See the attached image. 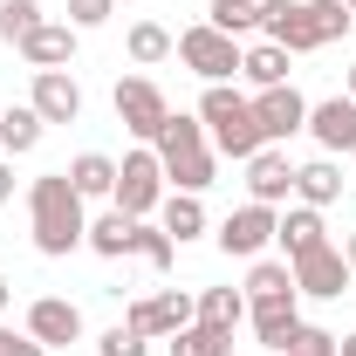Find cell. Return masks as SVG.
Masks as SVG:
<instances>
[{
  "mask_svg": "<svg viewBox=\"0 0 356 356\" xmlns=\"http://www.w3.org/2000/svg\"><path fill=\"white\" fill-rule=\"evenodd\" d=\"M274 220H281L274 206H254V199H247L240 213H226V220H220L213 240H220V254H233V261H261L267 240H274Z\"/></svg>",
  "mask_w": 356,
  "mask_h": 356,
  "instance_id": "obj_8",
  "label": "cell"
},
{
  "mask_svg": "<svg viewBox=\"0 0 356 356\" xmlns=\"http://www.w3.org/2000/svg\"><path fill=\"white\" fill-rule=\"evenodd\" d=\"M240 76L254 89H274V83H288V48H274V42H254V48H240Z\"/></svg>",
  "mask_w": 356,
  "mask_h": 356,
  "instance_id": "obj_21",
  "label": "cell"
},
{
  "mask_svg": "<svg viewBox=\"0 0 356 356\" xmlns=\"http://www.w3.org/2000/svg\"><path fill=\"white\" fill-rule=\"evenodd\" d=\"M281 356H336V336H329V329H309V322H302V336H295V343H288Z\"/></svg>",
  "mask_w": 356,
  "mask_h": 356,
  "instance_id": "obj_33",
  "label": "cell"
},
{
  "mask_svg": "<svg viewBox=\"0 0 356 356\" xmlns=\"http://www.w3.org/2000/svg\"><path fill=\"white\" fill-rule=\"evenodd\" d=\"M131 213H117V206H110V213H103V220L89 226V240L83 247H96V254H103V261H124V254H131Z\"/></svg>",
  "mask_w": 356,
  "mask_h": 356,
  "instance_id": "obj_25",
  "label": "cell"
},
{
  "mask_svg": "<svg viewBox=\"0 0 356 356\" xmlns=\"http://www.w3.org/2000/svg\"><path fill=\"white\" fill-rule=\"evenodd\" d=\"M28 226H35V247L48 261L76 254L89 240V220H83V192L69 185V172H42L28 185Z\"/></svg>",
  "mask_w": 356,
  "mask_h": 356,
  "instance_id": "obj_1",
  "label": "cell"
},
{
  "mask_svg": "<svg viewBox=\"0 0 356 356\" xmlns=\"http://www.w3.org/2000/svg\"><path fill=\"white\" fill-rule=\"evenodd\" d=\"M261 35L288 55H315L336 35H350V7L343 0H261Z\"/></svg>",
  "mask_w": 356,
  "mask_h": 356,
  "instance_id": "obj_2",
  "label": "cell"
},
{
  "mask_svg": "<svg viewBox=\"0 0 356 356\" xmlns=\"http://www.w3.org/2000/svg\"><path fill=\"white\" fill-rule=\"evenodd\" d=\"M7 350H14V329H0V356H7Z\"/></svg>",
  "mask_w": 356,
  "mask_h": 356,
  "instance_id": "obj_40",
  "label": "cell"
},
{
  "mask_svg": "<svg viewBox=\"0 0 356 356\" xmlns=\"http://www.w3.org/2000/svg\"><path fill=\"white\" fill-rule=\"evenodd\" d=\"M247 199L254 206H281V199H295V165H288V151H254L247 158Z\"/></svg>",
  "mask_w": 356,
  "mask_h": 356,
  "instance_id": "obj_13",
  "label": "cell"
},
{
  "mask_svg": "<svg viewBox=\"0 0 356 356\" xmlns=\"http://www.w3.org/2000/svg\"><path fill=\"white\" fill-rule=\"evenodd\" d=\"M144 350H151V336H137L131 322H117V329L96 343V356H144Z\"/></svg>",
  "mask_w": 356,
  "mask_h": 356,
  "instance_id": "obj_32",
  "label": "cell"
},
{
  "mask_svg": "<svg viewBox=\"0 0 356 356\" xmlns=\"http://www.w3.org/2000/svg\"><path fill=\"white\" fill-rule=\"evenodd\" d=\"M28 103H35V117H42V124H76V117H83V89H76L69 69H35Z\"/></svg>",
  "mask_w": 356,
  "mask_h": 356,
  "instance_id": "obj_12",
  "label": "cell"
},
{
  "mask_svg": "<svg viewBox=\"0 0 356 356\" xmlns=\"http://www.w3.org/2000/svg\"><path fill=\"white\" fill-rule=\"evenodd\" d=\"M28 336H35L42 350H69V343L83 336V309L62 302V295H42V302L28 309Z\"/></svg>",
  "mask_w": 356,
  "mask_h": 356,
  "instance_id": "obj_14",
  "label": "cell"
},
{
  "mask_svg": "<svg viewBox=\"0 0 356 356\" xmlns=\"http://www.w3.org/2000/svg\"><path fill=\"white\" fill-rule=\"evenodd\" d=\"M172 48H178V62H185L192 76H206V83H226V76H240V42H233V35H220L213 21L185 28Z\"/></svg>",
  "mask_w": 356,
  "mask_h": 356,
  "instance_id": "obj_5",
  "label": "cell"
},
{
  "mask_svg": "<svg viewBox=\"0 0 356 356\" xmlns=\"http://www.w3.org/2000/svg\"><path fill=\"white\" fill-rule=\"evenodd\" d=\"M226 350H233V336L206 329V322H192V329H178V336H172V356H226Z\"/></svg>",
  "mask_w": 356,
  "mask_h": 356,
  "instance_id": "obj_31",
  "label": "cell"
},
{
  "mask_svg": "<svg viewBox=\"0 0 356 356\" xmlns=\"http://www.w3.org/2000/svg\"><path fill=\"white\" fill-rule=\"evenodd\" d=\"M124 48H131V62H144V69H151V62H165V55H172V28H158V21H137L131 35H124Z\"/></svg>",
  "mask_w": 356,
  "mask_h": 356,
  "instance_id": "obj_30",
  "label": "cell"
},
{
  "mask_svg": "<svg viewBox=\"0 0 356 356\" xmlns=\"http://www.w3.org/2000/svg\"><path fill=\"white\" fill-rule=\"evenodd\" d=\"M295 295H315V302H336L350 295V254L343 247H315L295 261Z\"/></svg>",
  "mask_w": 356,
  "mask_h": 356,
  "instance_id": "obj_9",
  "label": "cell"
},
{
  "mask_svg": "<svg viewBox=\"0 0 356 356\" xmlns=\"http://www.w3.org/2000/svg\"><path fill=\"white\" fill-rule=\"evenodd\" d=\"M267 295H295V267H288V261H254V274H247V302H267Z\"/></svg>",
  "mask_w": 356,
  "mask_h": 356,
  "instance_id": "obj_28",
  "label": "cell"
},
{
  "mask_svg": "<svg viewBox=\"0 0 356 356\" xmlns=\"http://www.w3.org/2000/svg\"><path fill=\"white\" fill-rule=\"evenodd\" d=\"M199 322L220 329V336H233V329L247 322V295H240V288H206V295H199Z\"/></svg>",
  "mask_w": 356,
  "mask_h": 356,
  "instance_id": "obj_23",
  "label": "cell"
},
{
  "mask_svg": "<svg viewBox=\"0 0 356 356\" xmlns=\"http://www.w3.org/2000/svg\"><path fill=\"white\" fill-rule=\"evenodd\" d=\"M165 117H172V103H165V89L151 83V76H124V83H117V124L131 137L151 144V137L165 131Z\"/></svg>",
  "mask_w": 356,
  "mask_h": 356,
  "instance_id": "obj_7",
  "label": "cell"
},
{
  "mask_svg": "<svg viewBox=\"0 0 356 356\" xmlns=\"http://www.w3.org/2000/svg\"><path fill=\"white\" fill-rule=\"evenodd\" d=\"M220 35H233V42H247L254 28H261V0H213V14H206Z\"/></svg>",
  "mask_w": 356,
  "mask_h": 356,
  "instance_id": "obj_26",
  "label": "cell"
},
{
  "mask_svg": "<svg viewBox=\"0 0 356 356\" xmlns=\"http://www.w3.org/2000/svg\"><path fill=\"white\" fill-rule=\"evenodd\" d=\"M165 233H172V247H185V240H199L206 233V206H199V192H172L165 199Z\"/></svg>",
  "mask_w": 356,
  "mask_h": 356,
  "instance_id": "obj_24",
  "label": "cell"
},
{
  "mask_svg": "<svg viewBox=\"0 0 356 356\" xmlns=\"http://www.w3.org/2000/svg\"><path fill=\"white\" fill-rule=\"evenodd\" d=\"M350 103H356V62H350Z\"/></svg>",
  "mask_w": 356,
  "mask_h": 356,
  "instance_id": "obj_41",
  "label": "cell"
},
{
  "mask_svg": "<svg viewBox=\"0 0 356 356\" xmlns=\"http://www.w3.org/2000/svg\"><path fill=\"white\" fill-rule=\"evenodd\" d=\"M7 356H48V350L35 343V336H14V350H7Z\"/></svg>",
  "mask_w": 356,
  "mask_h": 356,
  "instance_id": "obj_35",
  "label": "cell"
},
{
  "mask_svg": "<svg viewBox=\"0 0 356 356\" xmlns=\"http://www.w3.org/2000/svg\"><path fill=\"white\" fill-rule=\"evenodd\" d=\"M343 7H350V21H356V0H343Z\"/></svg>",
  "mask_w": 356,
  "mask_h": 356,
  "instance_id": "obj_42",
  "label": "cell"
},
{
  "mask_svg": "<svg viewBox=\"0 0 356 356\" xmlns=\"http://www.w3.org/2000/svg\"><path fill=\"white\" fill-rule=\"evenodd\" d=\"M110 7H117V0H69V28H76V35H83V28H103Z\"/></svg>",
  "mask_w": 356,
  "mask_h": 356,
  "instance_id": "obj_34",
  "label": "cell"
},
{
  "mask_svg": "<svg viewBox=\"0 0 356 356\" xmlns=\"http://www.w3.org/2000/svg\"><path fill=\"white\" fill-rule=\"evenodd\" d=\"M336 356H356V336H336Z\"/></svg>",
  "mask_w": 356,
  "mask_h": 356,
  "instance_id": "obj_37",
  "label": "cell"
},
{
  "mask_svg": "<svg viewBox=\"0 0 356 356\" xmlns=\"http://www.w3.org/2000/svg\"><path fill=\"white\" fill-rule=\"evenodd\" d=\"M199 124L213 131V151H226V158H254V151H267L261 137V117H254V96H240L233 83H206V96H199Z\"/></svg>",
  "mask_w": 356,
  "mask_h": 356,
  "instance_id": "obj_3",
  "label": "cell"
},
{
  "mask_svg": "<svg viewBox=\"0 0 356 356\" xmlns=\"http://www.w3.org/2000/svg\"><path fill=\"white\" fill-rule=\"evenodd\" d=\"M35 28H42V0H0V42L21 48Z\"/></svg>",
  "mask_w": 356,
  "mask_h": 356,
  "instance_id": "obj_29",
  "label": "cell"
},
{
  "mask_svg": "<svg viewBox=\"0 0 356 356\" xmlns=\"http://www.w3.org/2000/svg\"><path fill=\"white\" fill-rule=\"evenodd\" d=\"M343 254H350V274H356V233H350V240H343Z\"/></svg>",
  "mask_w": 356,
  "mask_h": 356,
  "instance_id": "obj_38",
  "label": "cell"
},
{
  "mask_svg": "<svg viewBox=\"0 0 356 356\" xmlns=\"http://www.w3.org/2000/svg\"><path fill=\"white\" fill-rule=\"evenodd\" d=\"M254 117H261V137H267V144H281V137L309 131V103H302V89H295V83L261 89V96H254Z\"/></svg>",
  "mask_w": 356,
  "mask_h": 356,
  "instance_id": "obj_10",
  "label": "cell"
},
{
  "mask_svg": "<svg viewBox=\"0 0 356 356\" xmlns=\"http://www.w3.org/2000/svg\"><path fill=\"white\" fill-rule=\"evenodd\" d=\"M21 55H28V69H69V62H76V28L42 21V28L21 42Z\"/></svg>",
  "mask_w": 356,
  "mask_h": 356,
  "instance_id": "obj_18",
  "label": "cell"
},
{
  "mask_svg": "<svg viewBox=\"0 0 356 356\" xmlns=\"http://www.w3.org/2000/svg\"><path fill=\"white\" fill-rule=\"evenodd\" d=\"M131 254H137L144 267H158V274H165L178 247H172V233H165V226H144V220H137V226H131Z\"/></svg>",
  "mask_w": 356,
  "mask_h": 356,
  "instance_id": "obj_27",
  "label": "cell"
},
{
  "mask_svg": "<svg viewBox=\"0 0 356 356\" xmlns=\"http://www.w3.org/2000/svg\"><path fill=\"white\" fill-rule=\"evenodd\" d=\"M274 240H281V254H288V267H295L302 254L329 247V226H322V213H315V206H288V213L274 220Z\"/></svg>",
  "mask_w": 356,
  "mask_h": 356,
  "instance_id": "obj_17",
  "label": "cell"
},
{
  "mask_svg": "<svg viewBox=\"0 0 356 356\" xmlns=\"http://www.w3.org/2000/svg\"><path fill=\"white\" fill-rule=\"evenodd\" d=\"M7 302H14V288H7V281H0V315H7Z\"/></svg>",
  "mask_w": 356,
  "mask_h": 356,
  "instance_id": "obj_39",
  "label": "cell"
},
{
  "mask_svg": "<svg viewBox=\"0 0 356 356\" xmlns=\"http://www.w3.org/2000/svg\"><path fill=\"white\" fill-rule=\"evenodd\" d=\"M7 199H14V165L0 158V206H7Z\"/></svg>",
  "mask_w": 356,
  "mask_h": 356,
  "instance_id": "obj_36",
  "label": "cell"
},
{
  "mask_svg": "<svg viewBox=\"0 0 356 356\" xmlns=\"http://www.w3.org/2000/svg\"><path fill=\"white\" fill-rule=\"evenodd\" d=\"M192 322H199V302L178 295V288L144 295V302L131 309V329H137V336H178V329H192Z\"/></svg>",
  "mask_w": 356,
  "mask_h": 356,
  "instance_id": "obj_11",
  "label": "cell"
},
{
  "mask_svg": "<svg viewBox=\"0 0 356 356\" xmlns=\"http://www.w3.org/2000/svg\"><path fill=\"white\" fill-rule=\"evenodd\" d=\"M117 213H131V220H144L151 206H165V165H158V151H131L124 165H117Z\"/></svg>",
  "mask_w": 356,
  "mask_h": 356,
  "instance_id": "obj_6",
  "label": "cell"
},
{
  "mask_svg": "<svg viewBox=\"0 0 356 356\" xmlns=\"http://www.w3.org/2000/svg\"><path fill=\"white\" fill-rule=\"evenodd\" d=\"M295 199L302 206H336L343 199V172H336V158H315V165H295Z\"/></svg>",
  "mask_w": 356,
  "mask_h": 356,
  "instance_id": "obj_19",
  "label": "cell"
},
{
  "mask_svg": "<svg viewBox=\"0 0 356 356\" xmlns=\"http://www.w3.org/2000/svg\"><path fill=\"white\" fill-rule=\"evenodd\" d=\"M309 137L336 158V151H356V103L350 96H329V103H309Z\"/></svg>",
  "mask_w": 356,
  "mask_h": 356,
  "instance_id": "obj_16",
  "label": "cell"
},
{
  "mask_svg": "<svg viewBox=\"0 0 356 356\" xmlns=\"http://www.w3.org/2000/svg\"><path fill=\"white\" fill-rule=\"evenodd\" d=\"M302 295H267V302H247V322H254V336H261L267 350H288L295 336H302V309H295Z\"/></svg>",
  "mask_w": 356,
  "mask_h": 356,
  "instance_id": "obj_15",
  "label": "cell"
},
{
  "mask_svg": "<svg viewBox=\"0 0 356 356\" xmlns=\"http://www.w3.org/2000/svg\"><path fill=\"white\" fill-rule=\"evenodd\" d=\"M69 185H76L83 199H110V192H117V158H103V151H83V158L69 165Z\"/></svg>",
  "mask_w": 356,
  "mask_h": 356,
  "instance_id": "obj_22",
  "label": "cell"
},
{
  "mask_svg": "<svg viewBox=\"0 0 356 356\" xmlns=\"http://www.w3.org/2000/svg\"><path fill=\"white\" fill-rule=\"evenodd\" d=\"M42 117H35V103H14V110H0V151H14V158H28L35 144H42Z\"/></svg>",
  "mask_w": 356,
  "mask_h": 356,
  "instance_id": "obj_20",
  "label": "cell"
},
{
  "mask_svg": "<svg viewBox=\"0 0 356 356\" xmlns=\"http://www.w3.org/2000/svg\"><path fill=\"white\" fill-rule=\"evenodd\" d=\"M151 151H158V165H165V178H172L178 192H206L213 185V172H220V158H213V144H206V124L199 117H165V131L151 137Z\"/></svg>",
  "mask_w": 356,
  "mask_h": 356,
  "instance_id": "obj_4",
  "label": "cell"
}]
</instances>
